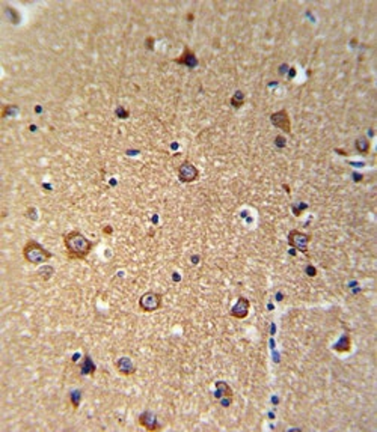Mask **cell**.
<instances>
[{
    "instance_id": "1",
    "label": "cell",
    "mask_w": 377,
    "mask_h": 432,
    "mask_svg": "<svg viewBox=\"0 0 377 432\" xmlns=\"http://www.w3.org/2000/svg\"><path fill=\"white\" fill-rule=\"evenodd\" d=\"M64 244L68 252V256L72 259H85L94 247V242L88 239L80 231H71L65 233Z\"/></svg>"
},
{
    "instance_id": "2",
    "label": "cell",
    "mask_w": 377,
    "mask_h": 432,
    "mask_svg": "<svg viewBox=\"0 0 377 432\" xmlns=\"http://www.w3.org/2000/svg\"><path fill=\"white\" fill-rule=\"evenodd\" d=\"M23 256L29 264L39 265L47 262L52 258V253L48 250H45L41 244H38L34 239H29L24 247H23Z\"/></svg>"
},
{
    "instance_id": "3",
    "label": "cell",
    "mask_w": 377,
    "mask_h": 432,
    "mask_svg": "<svg viewBox=\"0 0 377 432\" xmlns=\"http://www.w3.org/2000/svg\"><path fill=\"white\" fill-rule=\"evenodd\" d=\"M139 307H140L142 312H146V313L159 310L162 307V295L159 292H154V291L145 292L139 300Z\"/></svg>"
},
{
    "instance_id": "4",
    "label": "cell",
    "mask_w": 377,
    "mask_h": 432,
    "mask_svg": "<svg viewBox=\"0 0 377 432\" xmlns=\"http://www.w3.org/2000/svg\"><path fill=\"white\" fill-rule=\"evenodd\" d=\"M311 238H312V236L308 235V233L299 232V231H291L290 235H288V242H290L294 249L300 250L302 253H307V252H308V244L309 241H311Z\"/></svg>"
},
{
    "instance_id": "5",
    "label": "cell",
    "mask_w": 377,
    "mask_h": 432,
    "mask_svg": "<svg viewBox=\"0 0 377 432\" xmlns=\"http://www.w3.org/2000/svg\"><path fill=\"white\" fill-rule=\"evenodd\" d=\"M198 176H199L198 169L193 166L190 161H184V163L180 166V169H178V178H180L181 182L190 184V182L196 181Z\"/></svg>"
},
{
    "instance_id": "6",
    "label": "cell",
    "mask_w": 377,
    "mask_h": 432,
    "mask_svg": "<svg viewBox=\"0 0 377 432\" xmlns=\"http://www.w3.org/2000/svg\"><path fill=\"white\" fill-rule=\"evenodd\" d=\"M270 121L276 128L282 130L284 133H291V122H290V116L288 112L285 109L274 112L273 115L270 116Z\"/></svg>"
},
{
    "instance_id": "7",
    "label": "cell",
    "mask_w": 377,
    "mask_h": 432,
    "mask_svg": "<svg viewBox=\"0 0 377 432\" xmlns=\"http://www.w3.org/2000/svg\"><path fill=\"white\" fill-rule=\"evenodd\" d=\"M139 423H140L145 429H148V431H159V429H160V425H159V422H157V417H156L151 411L142 413L140 417H139Z\"/></svg>"
},
{
    "instance_id": "8",
    "label": "cell",
    "mask_w": 377,
    "mask_h": 432,
    "mask_svg": "<svg viewBox=\"0 0 377 432\" xmlns=\"http://www.w3.org/2000/svg\"><path fill=\"white\" fill-rule=\"evenodd\" d=\"M249 307H250L249 300L244 299V297H240L239 301L236 303V306L231 309L230 313H231V316H234V318H237V319H241V318H246V316H247Z\"/></svg>"
},
{
    "instance_id": "9",
    "label": "cell",
    "mask_w": 377,
    "mask_h": 432,
    "mask_svg": "<svg viewBox=\"0 0 377 432\" xmlns=\"http://www.w3.org/2000/svg\"><path fill=\"white\" fill-rule=\"evenodd\" d=\"M116 369H118L122 375H127V376L132 375V373H135V370H136L133 362H132L130 359H127V357H122V359H119V360L116 362Z\"/></svg>"
},
{
    "instance_id": "10",
    "label": "cell",
    "mask_w": 377,
    "mask_h": 432,
    "mask_svg": "<svg viewBox=\"0 0 377 432\" xmlns=\"http://www.w3.org/2000/svg\"><path fill=\"white\" fill-rule=\"evenodd\" d=\"M177 62H178V64H186V65H189V67H193V65L196 64V58H195V55H193L189 48H186V50H184V55H183L181 58H178Z\"/></svg>"
},
{
    "instance_id": "11",
    "label": "cell",
    "mask_w": 377,
    "mask_h": 432,
    "mask_svg": "<svg viewBox=\"0 0 377 432\" xmlns=\"http://www.w3.org/2000/svg\"><path fill=\"white\" fill-rule=\"evenodd\" d=\"M370 148H371V145H370L368 139L359 137V139L356 140V149H358L361 154H368V152H370Z\"/></svg>"
},
{
    "instance_id": "12",
    "label": "cell",
    "mask_w": 377,
    "mask_h": 432,
    "mask_svg": "<svg viewBox=\"0 0 377 432\" xmlns=\"http://www.w3.org/2000/svg\"><path fill=\"white\" fill-rule=\"evenodd\" d=\"M243 101H244V97H243V94L241 92H237L234 97H233V100H231V104L236 107V109H239V107H241V104H243Z\"/></svg>"
}]
</instances>
